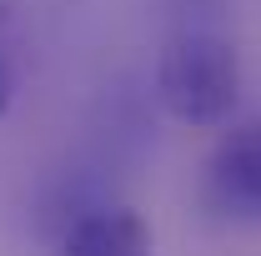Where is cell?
Returning <instances> with one entry per match:
<instances>
[{"mask_svg": "<svg viewBox=\"0 0 261 256\" xmlns=\"http://www.w3.org/2000/svg\"><path fill=\"white\" fill-rule=\"evenodd\" d=\"M156 96L186 126H221L241 96V61L221 31H181L156 65Z\"/></svg>", "mask_w": 261, "mask_h": 256, "instance_id": "6da1fadb", "label": "cell"}, {"mask_svg": "<svg viewBox=\"0 0 261 256\" xmlns=\"http://www.w3.org/2000/svg\"><path fill=\"white\" fill-rule=\"evenodd\" d=\"M211 196L236 216H261V116L231 126L211 151Z\"/></svg>", "mask_w": 261, "mask_h": 256, "instance_id": "7a4b0ae2", "label": "cell"}, {"mask_svg": "<svg viewBox=\"0 0 261 256\" xmlns=\"http://www.w3.org/2000/svg\"><path fill=\"white\" fill-rule=\"evenodd\" d=\"M61 256H151V231L126 206L86 211L81 221L65 231Z\"/></svg>", "mask_w": 261, "mask_h": 256, "instance_id": "3957f363", "label": "cell"}, {"mask_svg": "<svg viewBox=\"0 0 261 256\" xmlns=\"http://www.w3.org/2000/svg\"><path fill=\"white\" fill-rule=\"evenodd\" d=\"M10 100H15V75H10V65H5V56H0V116L10 111Z\"/></svg>", "mask_w": 261, "mask_h": 256, "instance_id": "277c9868", "label": "cell"}]
</instances>
